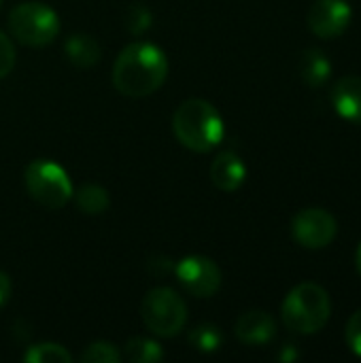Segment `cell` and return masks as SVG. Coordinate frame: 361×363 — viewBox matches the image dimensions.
Returning a JSON list of instances; mask_svg holds the SVG:
<instances>
[{
  "instance_id": "obj_1",
  "label": "cell",
  "mask_w": 361,
  "mask_h": 363,
  "mask_svg": "<svg viewBox=\"0 0 361 363\" xmlns=\"http://www.w3.org/2000/svg\"><path fill=\"white\" fill-rule=\"evenodd\" d=\"M168 74L164 51L151 43H132L115 60L113 85L130 98H145L162 87Z\"/></svg>"
},
{
  "instance_id": "obj_2",
  "label": "cell",
  "mask_w": 361,
  "mask_h": 363,
  "mask_svg": "<svg viewBox=\"0 0 361 363\" xmlns=\"http://www.w3.org/2000/svg\"><path fill=\"white\" fill-rule=\"evenodd\" d=\"M172 130L183 147L196 153H206L221 143L223 119L211 102L191 98L174 111Z\"/></svg>"
},
{
  "instance_id": "obj_3",
  "label": "cell",
  "mask_w": 361,
  "mask_h": 363,
  "mask_svg": "<svg viewBox=\"0 0 361 363\" xmlns=\"http://www.w3.org/2000/svg\"><path fill=\"white\" fill-rule=\"evenodd\" d=\"M330 313H332L330 296L317 283H300L287 294L281 306V317L285 328L304 336L321 332L330 321Z\"/></svg>"
},
{
  "instance_id": "obj_4",
  "label": "cell",
  "mask_w": 361,
  "mask_h": 363,
  "mask_svg": "<svg viewBox=\"0 0 361 363\" xmlns=\"http://www.w3.org/2000/svg\"><path fill=\"white\" fill-rule=\"evenodd\" d=\"M9 30L21 45L45 47L57 36L60 19L43 2H23L9 13Z\"/></svg>"
},
{
  "instance_id": "obj_5",
  "label": "cell",
  "mask_w": 361,
  "mask_h": 363,
  "mask_svg": "<svg viewBox=\"0 0 361 363\" xmlns=\"http://www.w3.org/2000/svg\"><path fill=\"white\" fill-rule=\"evenodd\" d=\"M140 317L149 332L162 338H172L183 330L187 321V306L177 291L157 287L143 298Z\"/></svg>"
},
{
  "instance_id": "obj_6",
  "label": "cell",
  "mask_w": 361,
  "mask_h": 363,
  "mask_svg": "<svg viewBox=\"0 0 361 363\" xmlns=\"http://www.w3.org/2000/svg\"><path fill=\"white\" fill-rule=\"evenodd\" d=\"M26 189L45 208H62L72 198L66 170L49 160H36L26 168Z\"/></svg>"
},
{
  "instance_id": "obj_7",
  "label": "cell",
  "mask_w": 361,
  "mask_h": 363,
  "mask_svg": "<svg viewBox=\"0 0 361 363\" xmlns=\"http://www.w3.org/2000/svg\"><path fill=\"white\" fill-rule=\"evenodd\" d=\"M291 234L306 249H326L338 234V223L326 208H304L291 221Z\"/></svg>"
},
{
  "instance_id": "obj_8",
  "label": "cell",
  "mask_w": 361,
  "mask_h": 363,
  "mask_svg": "<svg viewBox=\"0 0 361 363\" xmlns=\"http://www.w3.org/2000/svg\"><path fill=\"white\" fill-rule=\"evenodd\" d=\"M174 272H177L179 283L196 298H211L221 287L219 266L204 255H191V257L181 259Z\"/></svg>"
},
{
  "instance_id": "obj_9",
  "label": "cell",
  "mask_w": 361,
  "mask_h": 363,
  "mask_svg": "<svg viewBox=\"0 0 361 363\" xmlns=\"http://www.w3.org/2000/svg\"><path fill=\"white\" fill-rule=\"evenodd\" d=\"M353 11L347 0H315L309 11V28L319 38L340 36L351 23Z\"/></svg>"
},
{
  "instance_id": "obj_10",
  "label": "cell",
  "mask_w": 361,
  "mask_h": 363,
  "mask_svg": "<svg viewBox=\"0 0 361 363\" xmlns=\"http://www.w3.org/2000/svg\"><path fill=\"white\" fill-rule=\"evenodd\" d=\"M277 336L274 319L264 311H249L236 321V338L249 347H262Z\"/></svg>"
},
{
  "instance_id": "obj_11",
  "label": "cell",
  "mask_w": 361,
  "mask_h": 363,
  "mask_svg": "<svg viewBox=\"0 0 361 363\" xmlns=\"http://www.w3.org/2000/svg\"><path fill=\"white\" fill-rule=\"evenodd\" d=\"M332 102L340 117L347 121L361 123V77L347 74L334 83Z\"/></svg>"
},
{
  "instance_id": "obj_12",
  "label": "cell",
  "mask_w": 361,
  "mask_h": 363,
  "mask_svg": "<svg viewBox=\"0 0 361 363\" xmlns=\"http://www.w3.org/2000/svg\"><path fill=\"white\" fill-rule=\"evenodd\" d=\"M245 177H247L245 162L232 151L219 153L211 164V181L221 191H236L245 183Z\"/></svg>"
},
{
  "instance_id": "obj_13",
  "label": "cell",
  "mask_w": 361,
  "mask_h": 363,
  "mask_svg": "<svg viewBox=\"0 0 361 363\" xmlns=\"http://www.w3.org/2000/svg\"><path fill=\"white\" fill-rule=\"evenodd\" d=\"M298 68H300V77L302 81L309 85V87H321L330 74H332V62L328 60V55L317 49V47H311V49H304L300 53V62H298Z\"/></svg>"
},
{
  "instance_id": "obj_14",
  "label": "cell",
  "mask_w": 361,
  "mask_h": 363,
  "mask_svg": "<svg viewBox=\"0 0 361 363\" xmlns=\"http://www.w3.org/2000/svg\"><path fill=\"white\" fill-rule=\"evenodd\" d=\"M64 51H66V57L79 68H89L100 60V45L96 43L94 36H87V34L70 36L64 45Z\"/></svg>"
},
{
  "instance_id": "obj_15",
  "label": "cell",
  "mask_w": 361,
  "mask_h": 363,
  "mask_svg": "<svg viewBox=\"0 0 361 363\" xmlns=\"http://www.w3.org/2000/svg\"><path fill=\"white\" fill-rule=\"evenodd\" d=\"M109 194L100 185H83L77 191V206L85 215H102L109 211Z\"/></svg>"
},
{
  "instance_id": "obj_16",
  "label": "cell",
  "mask_w": 361,
  "mask_h": 363,
  "mask_svg": "<svg viewBox=\"0 0 361 363\" xmlns=\"http://www.w3.org/2000/svg\"><path fill=\"white\" fill-rule=\"evenodd\" d=\"M126 357L132 363H155L164 357V351L149 338H130L126 345Z\"/></svg>"
},
{
  "instance_id": "obj_17",
  "label": "cell",
  "mask_w": 361,
  "mask_h": 363,
  "mask_svg": "<svg viewBox=\"0 0 361 363\" xmlns=\"http://www.w3.org/2000/svg\"><path fill=\"white\" fill-rule=\"evenodd\" d=\"M23 359L28 363H70L72 355L60 347V345H51V342H43V345H34L26 351Z\"/></svg>"
},
{
  "instance_id": "obj_18",
  "label": "cell",
  "mask_w": 361,
  "mask_h": 363,
  "mask_svg": "<svg viewBox=\"0 0 361 363\" xmlns=\"http://www.w3.org/2000/svg\"><path fill=\"white\" fill-rule=\"evenodd\" d=\"M189 342L202 353H213L223 345V334H221V330L217 325L206 323V325H198L189 334Z\"/></svg>"
},
{
  "instance_id": "obj_19",
  "label": "cell",
  "mask_w": 361,
  "mask_h": 363,
  "mask_svg": "<svg viewBox=\"0 0 361 363\" xmlns=\"http://www.w3.org/2000/svg\"><path fill=\"white\" fill-rule=\"evenodd\" d=\"M119 359H121V353L111 342H94L81 355L83 363H117Z\"/></svg>"
},
{
  "instance_id": "obj_20",
  "label": "cell",
  "mask_w": 361,
  "mask_h": 363,
  "mask_svg": "<svg viewBox=\"0 0 361 363\" xmlns=\"http://www.w3.org/2000/svg\"><path fill=\"white\" fill-rule=\"evenodd\" d=\"M126 26L132 34H140L151 26V13L147 6L143 4H134L128 13H126Z\"/></svg>"
},
{
  "instance_id": "obj_21",
  "label": "cell",
  "mask_w": 361,
  "mask_h": 363,
  "mask_svg": "<svg viewBox=\"0 0 361 363\" xmlns=\"http://www.w3.org/2000/svg\"><path fill=\"white\" fill-rule=\"evenodd\" d=\"M15 66V47L4 32H0V79H4Z\"/></svg>"
},
{
  "instance_id": "obj_22",
  "label": "cell",
  "mask_w": 361,
  "mask_h": 363,
  "mask_svg": "<svg viewBox=\"0 0 361 363\" xmlns=\"http://www.w3.org/2000/svg\"><path fill=\"white\" fill-rule=\"evenodd\" d=\"M345 338H347L349 349H351L357 357H361V308L349 319Z\"/></svg>"
},
{
  "instance_id": "obj_23",
  "label": "cell",
  "mask_w": 361,
  "mask_h": 363,
  "mask_svg": "<svg viewBox=\"0 0 361 363\" xmlns=\"http://www.w3.org/2000/svg\"><path fill=\"white\" fill-rule=\"evenodd\" d=\"M9 296H11V281L4 272H0V306L9 302Z\"/></svg>"
},
{
  "instance_id": "obj_24",
  "label": "cell",
  "mask_w": 361,
  "mask_h": 363,
  "mask_svg": "<svg viewBox=\"0 0 361 363\" xmlns=\"http://www.w3.org/2000/svg\"><path fill=\"white\" fill-rule=\"evenodd\" d=\"M296 357H298V353L294 351V347H291V345H287V347H285V351L281 353V359H283V362H291V359H296Z\"/></svg>"
},
{
  "instance_id": "obj_25",
  "label": "cell",
  "mask_w": 361,
  "mask_h": 363,
  "mask_svg": "<svg viewBox=\"0 0 361 363\" xmlns=\"http://www.w3.org/2000/svg\"><path fill=\"white\" fill-rule=\"evenodd\" d=\"M355 262H357V272H360V277H361V245H360V249H357V257H355Z\"/></svg>"
},
{
  "instance_id": "obj_26",
  "label": "cell",
  "mask_w": 361,
  "mask_h": 363,
  "mask_svg": "<svg viewBox=\"0 0 361 363\" xmlns=\"http://www.w3.org/2000/svg\"><path fill=\"white\" fill-rule=\"evenodd\" d=\"M0 4H2V0H0Z\"/></svg>"
}]
</instances>
